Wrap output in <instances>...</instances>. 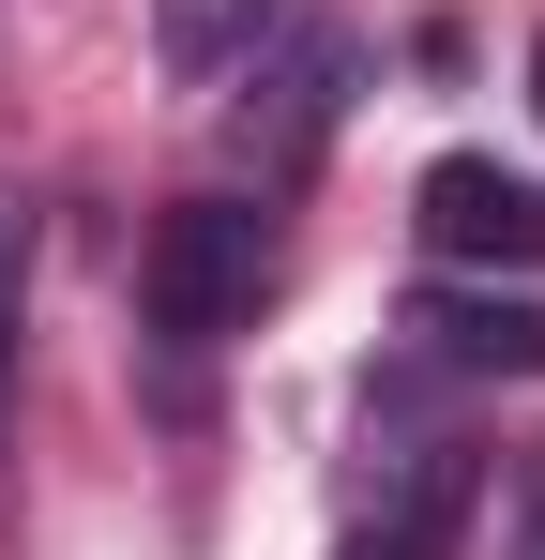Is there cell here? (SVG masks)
<instances>
[{
	"label": "cell",
	"mask_w": 545,
	"mask_h": 560,
	"mask_svg": "<svg viewBox=\"0 0 545 560\" xmlns=\"http://www.w3.org/2000/svg\"><path fill=\"white\" fill-rule=\"evenodd\" d=\"M152 334L167 349H228V334H258V303L288 288V228H272V197H182L167 228H152Z\"/></svg>",
	"instance_id": "obj_1"
},
{
	"label": "cell",
	"mask_w": 545,
	"mask_h": 560,
	"mask_svg": "<svg viewBox=\"0 0 545 560\" xmlns=\"http://www.w3.org/2000/svg\"><path fill=\"white\" fill-rule=\"evenodd\" d=\"M409 228H425L440 273H545V183H515L500 152H440Z\"/></svg>",
	"instance_id": "obj_2"
},
{
	"label": "cell",
	"mask_w": 545,
	"mask_h": 560,
	"mask_svg": "<svg viewBox=\"0 0 545 560\" xmlns=\"http://www.w3.org/2000/svg\"><path fill=\"white\" fill-rule=\"evenodd\" d=\"M258 61V92H243V137H258L272 167H303L318 137H334V106H349V77H363V31H288V46H243Z\"/></svg>",
	"instance_id": "obj_3"
},
{
	"label": "cell",
	"mask_w": 545,
	"mask_h": 560,
	"mask_svg": "<svg viewBox=\"0 0 545 560\" xmlns=\"http://www.w3.org/2000/svg\"><path fill=\"white\" fill-rule=\"evenodd\" d=\"M409 349L425 364H485V378H545V303L515 288H409Z\"/></svg>",
	"instance_id": "obj_4"
},
{
	"label": "cell",
	"mask_w": 545,
	"mask_h": 560,
	"mask_svg": "<svg viewBox=\"0 0 545 560\" xmlns=\"http://www.w3.org/2000/svg\"><path fill=\"white\" fill-rule=\"evenodd\" d=\"M454 515H469V455H425L379 515H349L334 560H454Z\"/></svg>",
	"instance_id": "obj_5"
},
{
	"label": "cell",
	"mask_w": 545,
	"mask_h": 560,
	"mask_svg": "<svg viewBox=\"0 0 545 560\" xmlns=\"http://www.w3.org/2000/svg\"><path fill=\"white\" fill-rule=\"evenodd\" d=\"M258 31H288V0H152V61L167 77H228Z\"/></svg>",
	"instance_id": "obj_6"
},
{
	"label": "cell",
	"mask_w": 545,
	"mask_h": 560,
	"mask_svg": "<svg viewBox=\"0 0 545 560\" xmlns=\"http://www.w3.org/2000/svg\"><path fill=\"white\" fill-rule=\"evenodd\" d=\"M15 303H31V212L0 197V394H15Z\"/></svg>",
	"instance_id": "obj_7"
},
{
	"label": "cell",
	"mask_w": 545,
	"mask_h": 560,
	"mask_svg": "<svg viewBox=\"0 0 545 560\" xmlns=\"http://www.w3.org/2000/svg\"><path fill=\"white\" fill-rule=\"evenodd\" d=\"M515 560H545V500H531V530H515Z\"/></svg>",
	"instance_id": "obj_8"
},
{
	"label": "cell",
	"mask_w": 545,
	"mask_h": 560,
	"mask_svg": "<svg viewBox=\"0 0 545 560\" xmlns=\"http://www.w3.org/2000/svg\"><path fill=\"white\" fill-rule=\"evenodd\" d=\"M531 106H545V46H531Z\"/></svg>",
	"instance_id": "obj_9"
}]
</instances>
